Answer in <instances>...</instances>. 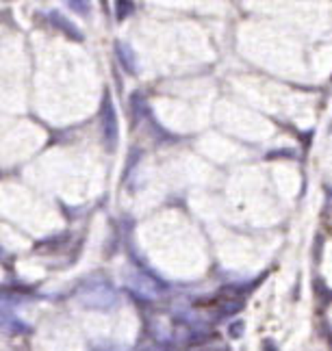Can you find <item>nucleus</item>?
I'll return each instance as SVG.
<instances>
[{
  "label": "nucleus",
  "instance_id": "obj_1",
  "mask_svg": "<svg viewBox=\"0 0 332 351\" xmlns=\"http://www.w3.org/2000/svg\"><path fill=\"white\" fill-rule=\"evenodd\" d=\"M74 297L83 308L100 310V313L113 310L119 304L117 291L113 289V285L102 274H91L89 278H85L81 285L76 287Z\"/></svg>",
  "mask_w": 332,
  "mask_h": 351
},
{
  "label": "nucleus",
  "instance_id": "obj_2",
  "mask_svg": "<svg viewBox=\"0 0 332 351\" xmlns=\"http://www.w3.org/2000/svg\"><path fill=\"white\" fill-rule=\"evenodd\" d=\"M100 130H102V143L107 152H115L119 143V124H117V111L111 100V93L107 91L100 106Z\"/></svg>",
  "mask_w": 332,
  "mask_h": 351
},
{
  "label": "nucleus",
  "instance_id": "obj_3",
  "mask_svg": "<svg viewBox=\"0 0 332 351\" xmlns=\"http://www.w3.org/2000/svg\"><path fill=\"white\" fill-rule=\"evenodd\" d=\"M128 289L139 295L141 300H156L165 289L161 287V282H156L152 276H145V274H135L128 278Z\"/></svg>",
  "mask_w": 332,
  "mask_h": 351
},
{
  "label": "nucleus",
  "instance_id": "obj_4",
  "mask_svg": "<svg viewBox=\"0 0 332 351\" xmlns=\"http://www.w3.org/2000/svg\"><path fill=\"white\" fill-rule=\"evenodd\" d=\"M48 20H50V24L55 26L57 31H61L65 37L74 39V42H83V33L78 31V26H76L74 22H70L68 18H65L61 11H50V13H48Z\"/></svg>",
  "mask_w": 332,
  "mask_h": 351
},
{
  "label": "nucleus",
  "instance_id": "obj_5",
  "mask_svg": "<svg viewBox=\"0 0 332 351\" xmlns=\"http://www.w3.org/2000/svg\"><path fill=\"white\" fill-rule=\"evenodd\" d=\"M0 330L7 334H26L29 332V326H26L24 321H20L11 310L0 308Z\"/></svg>",
  "mask_w": 332,
  "mask_h": 351
},
{
  "label": "nucleus",
  "instance_id": "obj_6",
  "mask_svg": "<svg viewBox=\"0 0 332 351\" xmlns=\"http://www.w3.org/2000/svg\"><path fill=\"white\" fill-rule=\"evenodd\" d=\"M115 55H117V61L122 63V67L128 72V74H135L137 72V57L132 48L124 42H115Z\"/></svg>",
  "mask_w": 332,
  "mask_h": 351
},
{
  "label": "nucleus",
  "instance_id": "obj_7",
  "mask_svg": "<svg viewBox=\"0 0 332 351\" xmlns=\"http://www.w3.org/2000/svg\"><path fill=\"white\" fill-rule=\"evenodd\" d=\"M68 7L74 9V11L78 13V16H87V13L91 11V5H89V3H81V0H70Z\"/></svg>",
  "mask_w": 332,
  "mask_h": 351
},
{
  "label": "nucleus",
  "instance_id": "obj_8",
  "mask_svg": "<svg viewBox=\"0 0 332 351\" xmlns=\"http://www.w3.org/2000/svg\"><path fill=\"white\" fill-rule=\"evenodd\" d=\"M115 9H117V20H124L132 13L135 5H132V3H115Z\"/></svg>",
  "mask_w": 332,
  "mask_h": 351
},
{
  "label": "nucleus",
  "instance_id": "obj_9",
  "mask_svg": "<svg viewBox=\"0 0 332 351\" xmlns=\"http://www.w3.org/2000/svg\"><path fill=\"white\" fill-rule=\"evenodd\" d=\"M241 334H244V323L241 321L233 323V326H230V336H233V339H239Z\"/></svg>",
  "mask_w": 332,
  "mask_h": 351
},
{
  "label": "nucleus",
  "instance_id": "obj_10",
  "mask_svg": "<svg viewBox=\"0 0 332 351\" xmlns=\"http://www.w3.org/2000/svg\"><path fill=\"white\" fill-rule=\"evenodd\" d=\"M193 351H226L224 347H204V345H200V347H195Z\"/></svg>",
  "mask_w": 332,
  "mask_h": 351
}]
</instances>
